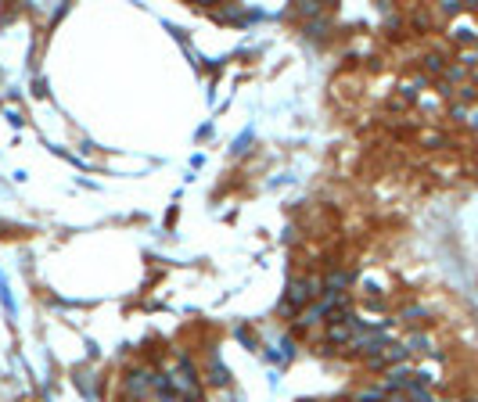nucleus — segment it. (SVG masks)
Returning <instances> with one entry per match:
<instances>
[{
  "label": "nucleus",
  "mask_w": 478,
  "mask_h": 402,
  "mask_svg": "<svg viewBox=\"0 0 478 402\" xmlns=\"http://www.w3.org/2000/svg\"><path fill=\"white\" fill-rule=\"evenodd\" d=\"M356 316H331V324H327V345H349L352 342V337H356Z\"/></svg>",
  "instance_id": "nucleus-2"
},
{
  "label": "nucleus",
  "mask_w": 478,
  "mask_h": 402,
  "mask_svg": "<svg viewBox=\"0 0 478 402\" xmlns=\"http://www.w3.org/2000/svg\"><path fill=\"white\" fill-rule=\"evenodd\" d=\"M425 69L443 76V72H446V58H443V54H428V58H425Z\"/></svg>",
  "instance_id": "nucleus-7"
},
{
  "label": "nucleus",
  "mask_w": 478,
  "mask_h": 402,
  "mask_svg": "<svg viewBox=\"0 0 478 402\" xmlns=\"http://www.w3.org/2000/svg\"><path fill=\"white\" fill-rule=\"evenodd\" d=\"M170 388H176V392H183V395H195V392H198V385L191 380V374H176V377H170Z\"/></svg>",
  "instance_id": "nucleus-6"
},
{
  "label": "nucleus",
  "mask_w": 478,
  "mask_h": 402,
  "mask_svg": "<svg viewBox=\"0 0 478 402\" xmlns=\"http://www.w3.org/2000/svg\"><path fill=\"white\" fill-rule=\"evenodd\" d=\"M464 402H478V399H464Z\"/></svg>",
  "instance_id": "nucleus-14"
},
{
  "label": "nucleus",
  "mask_w": 478,
  "mask_h": 402,
  "mask_svg": "<svg viewBox=\"0 0 478 402\" xmlns=\"http://www.w3.org/2000/svg\"><path fill=\"white\" fill-rule=\"evenodd\" d=\"M431 402H450V399H431Z\"/></svg>",
  "instance_id": "nucleus-13"
},
{
  "label": "nucleus",
  "mask_w": 478,
  "mask_h": 402,
  "mask_svg": "<svg viewBox=\"0 0 478 402\" xmlns=\"http://www.w3.org/2000/svg\"><path fill=\"white\" fill-rule=\"evenodd\" d=\"M317 294H324L317 277H299V280H292V287H288L284 309H288V312H295V309H302L309 299H317Z\"/></svg>",
  "instance_id": "nucleus-1"
},
{
  "label": "nucleus",
  "mask_w": 478,
  "mask_h": 402,
  "mask_svg": "<svg viewBox=\"0 0 478 402\" xmlns=\"http://www.w3.org/2000/svg\"><path fill=\"white\" fill-rule=\"evenodd\" d=\"M385 399H388V392L381 385H367V388L356 392V399H352V402H385Z\"/></svg>",
  "instance_id": "nucleus-4"
},
{
  "label": "nucleus",
  "mask_w": 478,
  "mask_h": 402,
  "mask_svg": "<svg viewBox=\"0 0 478 402\" xmlns=\"http://www.w3.org/2000/svg\"><path fill=\"white\" fill-rule=\"evenodd\" d=\"M456 61H461L464 69H478V51H475V47H464V51H461V58H456Z\"/></svg>",
  "instance_id": "nucleus-8"
},
{
  "label": "nucleus",
  "mask_w": 478,
  "mask_h": 402,
  "mask_svg": "<svg viewBox=\"0 0 478 402\" xmlns=\"http://www.w3.org/2000/svg\"><path fill=\"white\" fill-rule=\"evenodd\" d=\"M475 97H478L475 87H461V101H475Z\"/></svg>",
  "instance_id": "nucleus-12"
},
{
  "label": "nucleus",
  "mask_w": 478,
  "mask_h": 402,
  "mask_svg": "<svg viewBox=\"0 0 478 402\" xmlns=\"http://www.w3.org/2000/svg\"><path fill=\"white\" fill-rule=\"evenodd\" d=\"M450 40H453V44H461V47H475L478 44V22H475V18H468V15L453 18V22H450Z\"/></svg>",
  "instance_id": "nucleus-3"
},
{
  "label": "nucleus",
  "mask_w": 478,
  "mask_h": 402,
  "mask_svg": "<svg viewBox=\"0 0 478 402\" xmlns=\"http://www.w3.org/2000/svg\"><path fill=\"white\" fill-rule=\"evenodd\" d=\"M461 11H464L461 0H446V4H443V15H456V18H461Z\"/></svg>",
  "instance_id": "nucleus-11"
},
{
  "label": "nucleus",
  "mask_w": 478,
  "mask_h": 402,
  "mask_svg": "<svg viewBox=\"0 0 478 402\" xmlns=\"http://www.w3.org/2000/svg\"><path fill=\"white\" fill-rule=\"evenodd\" d=\"M403 345H406V352H435V349H431V337H428V334H410Z\"/></svg>",
  "instance_id": "nucleus-5"
},
{
  "label": "nucleus",
  "mask_w": 478,
  "mask_h": 402,
  "mask_svg": "<svg viewBox=\"0 0 478 402\" xmlns=\"http://www.w3.org/2000/svg\"><path fill=\"white\" fill-rule=\"evenodd\" d=\"M421 144H425V147H443L446 137H443V133H435V130H425V133H421Z\"/></svg>",
  "instance_id": "nucleus-9"
},
{
  "label": "nucleus",
  "mask_w": 478,
  "mask_h": 402,
  "mask_svg": "<svg viewBox=\"0 0 478 402\" xmlns=\"http://www.w3.org/2000/svg\"><path fill=\"white\" fill-rule=\"evenodd\" d=\"M443 76H446V83H453V79H464V76H468V69H464V65H446V72H443Z\"/></svg>",
  "instance_id": "nucleus-10"
}]
</instances>
